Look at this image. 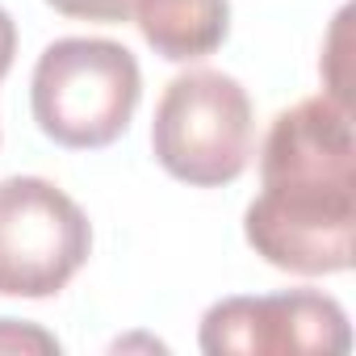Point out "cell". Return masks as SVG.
I'll list each match as a JSON object with an SVG mask.
<instances>
[{"label":"cell","mask_w":356,"mask_h":356,"mask_svg":"<svg viewBox=\"0 0 356 356\" xmlns=\"http://www.w3.org/2000/svg\"><path fill=\"white\" fill-rule=\"evenodd\" d=\"M13 55H17V26H13V17L5 9H0V80L9 76Z\"/></svg>","instance_id":"cell-9"},{"label":"cell","mask_w":356,"mask_h":356,"mask_svg":"<svg viewBox=\"0 0 356 356\" xmlns=\"http://www.w3.org/2000/svg\"><path fill=\"white\" fill-rule=\"evenodd\" d=\"M47 5L63 17H76V22H101V26H118L126 17H134V5L138 0H47Z\"/></svg>","instance_id":"cell-7"},{"label":"cell","mask_w":356,"mask_h":356,"mask_svg":"<svg viewBox=\"0 0 356 356\" xmlns=\"http://www.w3.org/2000/svg\"><path fill=\"white\" fill-rule=\"evenodd\" d=\"M348 343L343 306L314 289L227 298L202 318V352L210 356H339Z\"/></svg>","instance_id":"cell-5"},{"label":"cell","mask_w":356,"mask_h":356,"mask_svg":"<svg viewBox=\"0 0 356 356\" xmlns=\"http://www.w3.org/2000/svg\"><path fill=\"white\" fill-rule=\"evenodd\" d=\"M84 210L42 176L0 181V293L55 298L88 260Z\"/></svg>","instance_id":"cell-4"},{"label":"cell","mask_w":356,"mask_h":356,"mask_svg":"<svg viewBox=\"0 0 356 356\" xmlns=\"http://www.w3.org/2000/svg\"><path fill=\"white\" fill-rule=\"evenodd\" d=\"M134 22L155 55L172 63H197L227 42L231 5L227 0H138Z\"/></svg>","instance_id":"cell-6"},{"label":"cell","mask_w":356,"mask_h":356,"mask_svg":"<svg viewBox=\"0 0 356 356\" xmlns=\"http://www.w3.org/2000/svg\"><path fill=\"white\" fill-rule=\"evenodd\" d=\"M26 348H34V352H59V343L47 331L22 327L17 318H0V352H26Z\"/></svg>","instance_id":"cell-8"},{"label":"cell","mask_w":356,"mask_h":356,"mask_svg":"<svg viewBox=\"0 0 356 356\" xmlns=\"http://www.w3.org/2000/svg\"><path fill=\"white\" fill-rule=\"evenodd\" d=\"M143 97L138 59L109 38H59L38 55L30 109L47 138L97 151L126 134Z\"/></svg>","instance_id":"cell-2"},{"label":"cell","mask_w":356,"mask_h":356,"mask_svg":"<svg viewBox=\"0 0 356 356\" xmlns=\"http://www.w3.org/2000/svg\"><path fill=\"white\" fill-rule=\"evenodd\" d=\"M260 185L243 214L256 256L298 277L352 268L356 143L348 101L318 92L281 109L260 151Z\"/></svg>","instance_id":"cell-1"},{"label":"cell","mask_w":356,"mask_h":356,"mask_svg":"<svg viewBox=\"0 0 356 356\" xmlns=\"http://www.w3.org/2000/svg\"><path fill=\"white\" fill-rule=\"evenodd\" d=\"M256 147V118L248 88L222 72L176 76L151 126V151L159 168L193 189H218L248 172Z\"/></svg>","instance_id":"cell-3"}]
</instances>
